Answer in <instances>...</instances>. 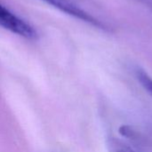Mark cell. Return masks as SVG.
<instances>
[{
    "label": "cell",
    "mask_w": 152,
    "mask_h": 152,
    "mask_svg": "<svg viewBox=\"0 0 152 152\" xmlns=\"http://www.w3.org/2000/svg\"><path fill=\"white\" fill-rule=\"evenodd\" d=\"M0 28L26 39L37 38V31L32 25L0 3Z\"/></svg>",
    "instance_id": "cell-1"
},
{
    "label": "cell",
    "mask_w": 152,
    "mask_h": 152,
    "mask_svg": "<svg viewBox=\"0 0 152 152\" xmlns=\"http://www.w3.org/2000/svg\"><path fill=\"white\" fill-rule=\"evenodd\" d=\"M107 146L110 152H135L130 145L115 137L109 139Z\"/></svg>",
    "instance_id": "cell-2"
},
{
    "label": "cell",
    "mask_w": 152,
    "mask_h": 152,
    "mask_svg": "<svg viewBox=\"0 0 152 152\" xmlns=\"http://www.w3.org/2000/svg\"><path fill=\"white\" fill-rule=\"evenodd\" d=\"M135 76L138 82L152 96V77L143 69H137L135 70Z\"/></svg>",
    "instance_id": "cell-3"
}]
</instances>
